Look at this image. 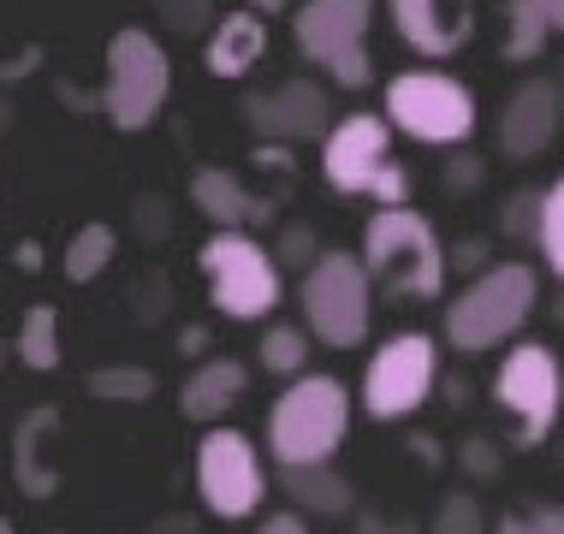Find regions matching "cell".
Listing matches in <instances>:
<instances>
[{"label": "cell", "instance_id": "obj_32", "mask_svg": "<svg viewBox=\"0 0 564 534\" xmlns=\"http://www.w3.org/2000/svg\"><path fill=\"white\" fill-rule=\"evenodd\" d=\"M357 534H422L410 516H387V511H362L357 516Z\"/></svg>", "mask_w": 564, "mask_h": 534}, {"label": "cell", "instance_id": "obj_14", "mask_svg": "<svg viewBox=\"0 0 564 534\" xmlns=\"http://www.w3.org/2000/svg\"><path fill=\"white\" fill-rule=\"evenodd\" d=\"M387 12L404 48L429 59H446L476 36V0H387Z\"/></svg>", "mask_w": 564, "mask_h": 534}, {"label": "cell", "instance_id": "obj_21", "mask_svg": "<svg viewBox=\"0 0 564 534\" xmlns=\"http://www.w3.org/2000/svg\"><path fill=\"white\" fill-rule=\"evenodd\" d=\"M506 24V59H535L553 36H564V0H511Z\"/></svg>", "mask_w": 564, "mask_h": 534}, {"label": "cell", "instance_id": "obj_29", "mask_svg": "<svg viewBox=\"0 0 564 534\" xmlns=\"http://www.w3.org/2000/svg\"><path fill=\"white\" fill-rule=\"evenodd\" d=\"M494 534H564V505H535V511H511L499 516Z\"/></svg>", "mask_w": 564, "mask_h": 534}, {"label": "cell", "instance_id": "obj_11", "mask_svg": "<svg viewBox=\"0 0 564 534\" xmlns=\"http://www.w3.org/2000/svg\"><path fill=\"white\" fill-rule=\"evenodd\" d=\"M499 410L517 416V446H541L564 410V369L546 345H517L494 374Z\"/></svg>", "mask_w": 564, "mask_h": 534}, {"label": "cell", "instance_id": "obj_27", "mask_svg": "<svg viewBox=\"0 0 564 534\" xmlns=\"http://www.w3.org/2000/svg\"><path fill=\"white\" fill-rule=\"evenodd\" d=\"M429 534H487V516H481V505L469 493H452V499H440Z\"/></svg>", "mask_w": 564, "mask_h": 534}, {"label": "cell", "instance_id": "obj_8", "mask_svg": "<svg viewBox=\"0 0 564 534\" xmlns=\"http://www.w3.org/2000/svg\"><path fill=\"white\" fill-rule=\"evenodd\" d=\"M166 89H173L166 48L149 30L126 24L108 42V78H101V113H108V126L113 131H149L155 113L166 107Z\"/></svg>", "mask_w": 564, "mask_h": 534}, {"label": "cell", "instance_id": "obj_20", "mask_svg": "<svg viewBox=\"0 0 564 534\" xmlns=\"http://www.w3.org/2000/svg\"><path fill=\"white\" fill-rule=\"evenodd\" d=\"M280 493L292 499L297 511H315V516H345L350 511V481L327 464H280Z\"/></svg>", "mask_w": 564, "mask_h": 534}, {"label": "cell", "instance_id": "obj_31", "mask_svg": "<svg viewBox=\"0 0 564 534\" xmlns=\"http://www.w3.org/2000/svg\"><path fill=\"white\" fill-rule=\"evenodd\" d=\"M280 262L315 268V232H310V226H292V232L280 238Z\"/></svg>", "mask_w": 564, "mask_h": 534}, {"label": "cell", "instance_id": "obj_24", "mask_svg": "<svg viewBox=\"0 0 564 534\" xmlns=\"http://www.w3.org/2000/svg\"><path fill=\"white\" fill-rule=\"evenodd\" d=\"M96 399H108V404H149L155 399V374L149 369H137V362H119V369H96L84 380Z\"/></svg>", "mask_w": 564, "mask_h": 534}, {"label": "cell", "instance_id": "obj_6", "mask_svg": "<svg viewBox=\"0 0 564 534\" xmlns=\"http://www.w3.org/2000/svg\"><path fill=\"white\" fill-rule=\"evenodd\" d=\"M196 268L208 280L215 309L232 320H262L280 303V255H268L243 226H215V238L196 250Z\"/></svg>", "mask_w": 564, "mask_h": 534}, {"label": "cell", "instance_id": "obj_26", "mask_svg": "<svg viewBox=\"0 0 564 534\" xmlns=\"http://www.w3.org/2000/svg\"><path fill=\"white\" fill-rule=\"evenodd\" d=\"M535 250L546 255V268L564 280V178L553 190H541V238H535Z\"/></svg>", "mask_w": 564, "mask_h": 534}, {"label": "cell", "instance_id": "obj_23", "mask_svg": "<svg viewBox=\"0 0 564 534\" xmlns=\"http://www.w3.org/2000/svg\"><path fill=\"white\" fill-rule=\"evenodd\" d=\"M19 362L36 369V374L59 369V315L48 309V303L24 309V320H19Z\"/></svg>", "mask_w": 564, "mask_h": 534}, {"label": "cell", "instance_id": "obj_30", "mask_svg": "<svg viewBox=\"0 0 564 534\" xmlns=\"http://www.w3.org/2000/svg\"><path fill=\"white\" fill-rule=\"evenodd\" d=\"M506 232L511 238H541V190H517L506 203Z\"/></svg>", "mask_w": 564, "mask_h": 534}, {"label": "cell", "instance_id": "obj_18", "mask_svg": "<svg viewBox=\"0 0 564 534\" xmlns=\"http://www.w3.org/2000/svg\"><path fill=\"white\" fill-rule=\"evenodd\" d=\"M243 386H250V369H243L238 357H208L203 369L178 386V410H185L191 422H220L226 410L243 399Z\"/></svg>", "mask_w": 564, "mask_h": 534}, {"label": "cell", "instance_id": "obj_22", "mask_svg": "<svg viewBox=\"0 0 564 534\" xmlns=\"http://www.w3.org/2000/svg\"><path fill=\"white\" fill-rule=\"evenodd\" d=\"M113 250H119L113 226H101V220L78 226V232H72V243H66V280H72V285H89L96 273H108Z\"/></svg>", "mask_w": 564, "mask_h": 534}, {"label": "cell", "instance_id": "obj_13", "mask_svg": "<svg viewBox=\"0 0 564 534\" xmlns=\"http://www.w3.org/2000/svg\"><path fill=\"white\" fill-rule=\"evenodd\" d=\"M250 126L268 137V143H310V137H327L333 126V107H327V89L315 78H285L280 89L268 96H250L243 101Z\"/></svg>", "mask_w": 564, "mask_h": 534}, {"label": "cell", "instance_id": "obj_16", "mask_svg": "<svg viewBox=\"0 0 564 534\" xmlns=\"http://www.w3.org/2000/svg\"><path fill=\"white\" fill-rule=\"evenodd\" d=\"M191 203H196V214H203L208 226H243V232H250V226L273 220L268 196H250L243 178L226 173V166H203V173L191 178Z\"/></svg>", "mask_w": 564, "mask_h": 534}, {"label": "cell", "instance_id": "obj_15", "mask_svg": "<svg viewBox=\"0 0 564 534\" xmlns=\"http://www.w3.org/2000/svg\"><path fill=\"white\" fill-rule=\"evenodd\" d=\"M558 126H564V89L553 78H523L511 89V101L499 107V149L529 161L553 143Z\"/></svg>", "mask_w": 564, "mask_h": 534}, {"label": "cell", "instance_id": "obj_25", "mask_svg": "<svg viewBox=\"0 0 564 534\" xmlns=\"http://www.w3.org/2000/svg\"><path fill=\"white\" fill-rule=\"evenodd\" d=\"M256 357H262V369H268V374L297 380V374H303V362H310V339H303V327H268V333H262V345H256Z\"/></svg>", "mask_w": 564, "mask_h": 534}, {"label": "cell", "instance_id": "obj_3", "mask_svg": "<svg viewBox=\"0 0 564 534\" xmlns=\"http://www.w3.org/2000/svg\"><path fill=\"white\" fill-rule=\"evenodd\" d=\"M535 297H541V280H535V268H529V262L481 268L476 280L452 297L446 339L457 350H494V345H506L511 333H523V320L535 315Z\"/></svg>", "mask_w": 564, "mask_h": 534}, {"label": "cell", "instance_id": "obj_36", "mask_svg": "<svg viewBox=\"0 0 564 534\" xmlns=\"http://www.w3.org/2000/svg\"><path fill=\"white\" fill-rule=\"evenodd\" d=\"M0 534H19V528H12V523H0Z\"/></svg>", "mask_w": 564, "mask_h": 534}, {"label": "cell", "instance_id": "obj_35", "mask_svg": "<svg viewBox=\"0 0 564 534\" xmlns=\"http://www.w3.org/2000/svg\"><path fill=\"white\" fill-rule=\"evenodd\" d=\"M256 534H310V528H303V516H297V511H280V516H268V523L256 528Z\"/></svg>", "mask_w": 564, "mask_h": 534}, {"label": "cell", "instance_id": "obj_33", "mask_svg": "<svg viewBox=\"0 0 564 534\" xmlns=\"http://www.w3.org/2000/svg\"><path fill=\"white\" fill-rule=\"evenodd\" d=\"M464 469H469V476H494V469H499V446L476 434V439L464 446Z\"/></svg>", "mask_w": 564, "mask_h": 534}, {"label": "cell", "instance_id": "obj_34", "mask_svg": "<svg viewBox=\"0 0 564 534\" xmlns=\"http://www.w3.org/2000/svg\"><path fill=\"white\" fill-rule=\"evenodd\" d=\"M143 534H196V516H185V511H173V516H155Z\"/></svg>", "mask_w": 564, "mask_h": 534}, {"label": "cell", "instance_id": "obj_12", "mask_svg": "<svg viewBox=\"0 0 564 534\" xmlns=\"http://www.w3.org/2000/svg\"><path fill=\"white\" fill-rule=\"evenodd\" d=\"M196 493L215 516H250L262 505L268 481H262V457L238 434V427H215L196 446Z\"/></svg>", "mask_w": 564, "mask_h": 534}, {"label": "cell", "instance_id": "obj_17", "mask_svg": "<svg viewBox=\"0 0 564 534\" xmlns=\"http://www.w3.org/2000/svg\"><path fill=\"white\" fill-rule=\"evenodd\" d=\"M262 54H268V24H262V12H256V7L226 12V19L208 30V48H203V59H208L215 78H243Z\"/></svg>", "mask_w": 564, "mask_h": 534}, {"label": "cell", "instance_id": "obj_2", "mask_svg": "<svg viewBox=\"0 0 564 534\" xmlns=\"http://www.w3.org/2000/svg\"><path fill=\"white\" fill-rule=\"evenodd\" d=\"M345 427H350L345 380L297 374L268 416V451H273V464H327L345 446Z\"/></svg>", "mask_w": 564, "mask_h": 534}, {"label": "cell", "instance_id": "obj_28", "mask_svg": "<svg viewBox=\"0 0 564 534\" xmlns=\"http://www.w3.org/2000/svg\"><path fill=\"white\" fill-rule=\"evenodd\" d=\"M155 12L178 30V36H203V30L215 24V0H155Z\"/></svg>", "mask_w": 564, "mask_h": 534}, {"label": "cell", "instance_id": "obj_4", "mask_svg": "<svg viewBox=\"0 0 564 534\" xmlns=\"http://www.w3.org/2000/svg\"><path fill=\"white\" fill-rule=\"evenodd\" d=\"M297 303H303V320L315 327L322 345L357 350L369 339V320H375V273L362 255L327 250V255H315V268H303Z\"/></svg>", "mask_w": 564, "mask_h": 534}, {"label": "cell", "instance_id": "obj_37", "mask_svg": "<svg viewBox=\"0 0 564 534\" xmlns=\"http://www.w3.org/2000/svg\"><path fill=\"white\" fill-rule=\"evenodd\" d=\"M256 7H280V0H256Z\"/></svg>", "mask_w": 564, "mask_h": 534}, {"label": "cell", "instance_id": "obj_19", "mask_svg": "<svg viewBox=\"0 0 564 534\" xmlns=\"http://www.w3.org/2000/svg\"><path fill=\"white\" fill-rule=\"evenodd\" d=\"M54 427H59V410L36 404L19 422V434H12V476H19V493H30V499H54V487H59V476L42 464V446H48Z\"/></svg>", "mask_w": 564, "mask_h": 534}, {"label": "cell", "instance_id": "obj_5", "mask_svg": "<svg viewBox=\"0 0 564 534\" xmlns=\"http://www.w3.org/2000/svg\"><path fill=\"white\" fill-rule=\"evenodd\" d=\"M392 131H399V126H392L387 113H350V119H339V126L327 131V143H322L327 185L345 190V196H375L380 208L404 203L410 178H404V166L392 161Z\"/></svg>", "mask_w": 564, "mask_h": 534}, {"label": "cell", "instance_id": "obj_1", "mask_svg": "<svg viewBox=\"0 0 564 534\" xmlns=\"http://www.w3.org/2000/svg\"><path fill=\"white\" fill-rule=\"evenodd\" d=\"M362 262H369L375 285L399 303H429L446 292V250H440V232L422 220L416 208L387 203L362 232Z\"/></svg>", "mask_w": 564, "mask_h": 534}, {"label": "cell", "instance_id": "obj_7", "mask_svg": "<svg viewBox=\"0 0 564 534\" xmlns=\"http://www.w3.org/2000/svg\"><path fill=\"white\" fill-rule=\"evenodd\" d=\"M369 19L375 0H303L292 12V42L310 66H322L339 89H362L369 66Z\"/></svg>", "mask_w": 564, "mask_h": 534}, {"label": "cell", "instance_id": "obj_9", "mask_svg": "<svg viewBox=\"0 0 564 534\" xmlns=\"http://www.w3.org/2000/svg\"><path fill=\"white\" fill-rule=\"evenodd\" d=\"M387 119L404 137L434 143V149L469 143V131H476V96L457 78H446V72H399L387 84Z\"/></svg>", "mask_w": 564, "mask_h": 534}, {"label": "cell", "instance_id": "obj_10", "mask_svg": "<svg viewBox=\"0 0 564 534\" xmlns=\"http://www.w3.org/2000/svg\"><path fill=\"white\" fill-rule=\"evenodd\" d=\"M434 374H440V357H434L429 333H392V339L369 357L362 410H369L375 422H399V416H410V410L429 404Z\"/></svg>", "mask_w": 564, "mask_h": 534}]
</instances>
